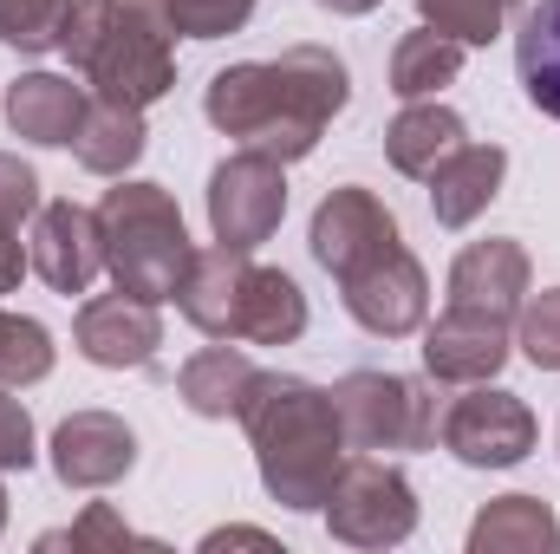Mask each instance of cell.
I'll list each match as a JSON object with an SVG mask.
<instances>
[{
	"label": "cell",
	"mask_w": 560,
	"mask_h": 554,
	"mask_svg": "<svg viewBox=\"0 0 560 554\" xmlns=\"http://www.w3.org/2000/svg\"><path fill=\"white\" fill-rule=\"evenodd\" d=\"M528 293V255L522 242H469L450 268V307H476L495 320H515Z\"/></svg>",
	"instance_id": "obj_17"
},
{
	"label": "cell",
	"mask_w": 560,
	"mask_h": 554,
	"mask_svg": "<svg viewBox=\"0 0 560 554\" xmlns=\"http://www.w3.org/2000/svg\"><path fill=\"white\" fill-rule=\"evenodd\" d=\"M138 463V437L131 424L112 412H79L59 424L52 437V470L66 489H112L125 470Z\"/></svg>",
	"instance_id": "obj_15"
},
{
	"label": "cell",
	"mask_w": 560,
	"mask_h": 554,
	"mask_svg": "<svg viewBox=\"0 0 560 554\" xmlns=\"http://www.w3.org/2000/svg\"><path fill=\"white\" fill-rule=\"evenodd\" d=\"M255 0H170V26L183 39H222L235 26H248Z\"/></svg>",
	"instance_id": "obj_28"
},
{
	"label": "cell",
	"mask_w": 560,
	"mask_h": 554,
	"mask_svg": "<svg viewBox=\"0 0 560 554\" xmlns=\"http://www.w3.org/2000/svg\"><path fill=\"white\" fill-rule=\"evenodd\" d=\"M456 143H463V118H456L450 105H418V99H411V112H398V125L385 131V157H392L405 176H430Z\"/></svg>",
	"instance_id": "obj_22"
},
{
	"label": "cell",
	"mask_w": 560,
	"mask_h": 554,
	"mask_svg": "<svg viewBox=\"0 0 560 554\" xmlns=\"http://www.w3.org/2000/svg\"><path fill=\"white\" fill-rule=\"evenodd\" d=\"M326 522L352 549H392L418 529V496H411L405 470L359 457V463H339V476L326 489Z\"/></svg>",
	"instance_id": "obj_7"
},
{
	"label": "cell",
	"mask_w": 560,
	"mask_h": 554,
	"mask_svg": "<svg viewBox=\"0 0 560 554\" xmlns=\"http://www.w3.org/2000/svg\"><path fill=\"white\" fill-rule=\"evenodd\" d=\"M92 542H112V549H125V542H138L118 516H112V503H92L85 509V522H72V529H59V535H46L39 549H92Z\"/></svg>",
	"instance_id": "obj_31"
},
{
	"label": "cell",
	"mask_w": 560,
	"mask_h": 554,
	"mask_svg": "<svg viewBox=\"0 0 560 554\" xmlns=\"http://www.w3.org/2000/svg\"><path fill=\"white\" fill-rule=\"evenodd\" d=\"M423 26L463 39V46H489L502 33V20L515 13V0H418Z\"/></svg>",
	"instance_id": "obj_26"
},
{
	"label": "cell",
	"mask_w": 560,
	"mask_h": 554,
	"mask_svg": "<svg viewBox=\"0 0 560 554\" xmlns=\"http://www.w3.org/2000/svg\"><path fill=\"white\" fill-rule=\"evenodd\" d=\"M339 287H346V313H352L365 333H378V339H405V333H418L423 326L430 287H423V268L411 262L405 242H398L392 255L365 262L359 275H346Z\"/></svg>",
	"instance_id": "obj_11"
},
{
	"label": "cell",
	"mask_w": 560,
	"mask_h": 554,
	"mask_svg": "<svg viewBox=\"0 0 560 554\" xmlns=\"http://www.w3.org/2000/svg\"><path fill=\"white\" fill-rule=\"evenodd\" d=\"M332 405L352 450H423L436 443V424H443L430 385L398 372H352L332 385Z\"/></svg>",
	"instance_id": "obj_6"
},
{
	"label": "cell",
	"mask_w": 560,
	"mask_h": 554,
	"mask_svg": "<svg viewBox=\"0 0 560 554\" xmlns=\"http://www.w3.org/2000/svg\"><path fill=\"white\" fill-rule=\"evenodd\" d=\"M26 268H33V255L20 249V235H0V293H7V287H20Z\"/></svg>",
	"instance_id": "obj_33"
},
{
	"label": "cell",
	"mask_w": 560,
	"mask_h": 554,
	"mask_svg": "<svg viewBox=\"0 0 560 554\" xmlns=\"http://www.w3.org/2000/svg\"><path fill=\"white\" fill-rule=\"evenodd\" d=\"M319 7H332V13H372L378 0H319Z\"/></svg>",
	"instance_id": "obj_34"
},
{
	"label": "cell",
	"mask_w": 560,
	"mask_h": 554,
	"mask_svg": "<svg viewBox=\"0 0 560 554\" xmlns=\"http://www.w3.org/2000/svg\"><path fill=\"white\" fill-rule=\"evenodd\" d=\"M98 235H105V268L138 300H176L189 280V235L176 216V196L156 183H118L98 203Z\"/></svg>",
	"instance_id": "obj_5"
},
{
	"label": "cell",
	"mask_w": 560,
	"mask_h": 554,
	"mask_svg": "<svg viewBox=\"0 0 560 554\" xmlns=\"http://www.w3.org/2000/svg\"><path fill=\"white\" fill-rule=\"evenodd\" d=\"M143 112L138 105H112V99H92L79 131H72V157L92 170V176H125L143 157Z\"/></svg>",
	"instance_id": "obj_20"
},
{
	"label": "cell",
	"mask_w": 560,
	"mask_h": 554,
	"mask_svg": "<svg viewBox=\"0 0 560 554\" xmlns=\"http://www.w3.org/2000/svg\"><path fill=\"white\" fill-rule=\"evenodd\" d=\"M52 372V333L0 307V385H39Z\"/></svg>",
	"instance_id": "obj_25"
},
{
	"label": "cell",
	"mask_w": 560,
	"mask_h": 554,
	"mask_svg": "<svg viewBox=\"0 0 560 554\" xmlns=\"http://www.w3.org/2000/svg\"><path fill=\"white\" fill-rule=\"evenodd\" d=\"M280 216H287V176H280L275 157L235 150L229 163H215V176H209V222H215L222 249L255 255L280 229Z\"/></svg>",
	"instance_id": "obj_8"
},
{
	"label": "cell",
	"mask_w": 560,
	"mask_h": 554,
	"mask_svg": "<svg viewBox=\"0 0 560 554\" xmlns=\"http://www.w3.org/2000/svg\"><path fill=\"white\" fill-rule=\"evenodd\" d=\"M39 209V176L0 150V235H20V222Z\"/></svg>",
	"instance_id": "obj_30"
},
{
	"label": "cell",
	"mask_w": 560,
	"mask_h": 554,
	"mask_svg": "<svg viewBox=\"0 0 560 554\" xmlns=\"http://www.w3.org/2000/svg\"><path fill=\"white\" fill-rule=\"evenodd\" d=\"M255 385H261V366H255L235 339L202 346V353L183 366V379H176L183 405L196 417H242V405L255 399Z\"/></svg>",
	"instance_id": "obj_18"
},
{
	"label": "cell",
	"mask_w": 560,
	"mask_h": 554,
	"mask_svg": "<svg viewBox=\"0 0 560 554\" xmlns=\"http://www.w3.org/2000/svg\"><path fill=\"white\" fill-rule=\"evenodd\" d=\"M509 359V320L476 313V307H450L430 333H423V366L443 385H489Z\"/></svg>",
	"instance_id": "obj_14"
},
{
	"label": "cell",
	"mask_w": 560,
	"mask_h": 554,
	"mask_svg": "<svg viewBox=\"0 0 560 554\" xmlns=\"http://www.w3.org/2000/svg\"><path fill=\"white\" fill-rule=\"evenodd\" d=\"M502 170H509V150H502V143H456V150L423 176L436 222H443V229H469V222L495 203Z\"/></svg>",
	"instance_id": "obj_16"
},
{
	"label": "cell",
	"mask_w": 560,
	"mask_h": 554,
	"mask_svg": "<svg viewBox=\"0 0 560 554\" xmlns=\"http://www.w3.org/2000/svg\"><path fill=\"white\" fill-rule=\"evenodd\" d=\"M346 59L332 46H287L280 59H248L209 79V125L229 131L242 150H261L275 163L306 157L332 112L346 105Z\"/></svg>",
	"instance_id": "obj_1"
},
{
	"label": "cell",
	"mask_w": 560,
	"mask_h": 554,
	"mask_svg": "<svg viewBox=\"0 0 560 554\" xmlns=\"http://www.w3.org/2000/svg\"><path fill=\"white\" fill-rule=\"evenodd\" d=\"M522 353L541 372H560V287L522 307Z\"/></svg>",
	"instance_id": "obj_29"
},
{
	"label": "cell",
	"mask_w": 560,
	"mask_h": 554,
	"mask_svg": "<svg viewBox=\"0 0 560 554\" xmlns=\"http://www.w3.org/2000/svg\"><path fill=\"white\" fill-rule=\"evenodd\" d=\"M469 549L495 554V549H560V522L535 503V496H502L476 516L469 529Z\"/></svg>",
	"instance_id": "obj_24"
},
{
	"label": "cell",
	"mask_w": 560,
	"mask_h": 554,
	"mask_svg": "<svg viewBox=\"0 0 560 554\" xmlns=\"http://www.w3.org/2000/svg\"><path fill=\"white\" fill-rule=\"evenodd\" d=\"M242 424L255 437L268 496L287 509H326V489L346 463V424H339L332 392L287 379V372H261L255 399L242 405Z\"/></svg>",
	"instance_id": "obj_2"
},
{
	"label": "cell",
	"mask_w": 560,
	"mask_h": 554,
	"mask_svg": "<svg viewBox=\"0 0 560 554\" xmlns=\"http://www.w3.org/2000/svg\"><path fill=\"white\" fill-rule=\"evenodd\" d=\"M33 268L52 293H85L105 268V235H98V209L79 203H46L33 222Z\"/></svg>",
	"instance_id": "obj_12"
},
{
	"label": "cell",
	"mask_w": 560,
	"mask_h": 554,
	"mask_svg": "<svg viewBox=\"0 0 560 554\" xmlns=\"http://www.w3.org/2000/svg\"><path fill=\"white\" fill-rule=\"evenodd\" d=\"M0 522H7V489H0Z\"/></svg>",
	"instance_id": "obj_35"
},
{
	"label": "cell",
	"mask_w": 560,
	"mask_h": 554,
	"mask_svg": "<svg viewBox=\"0 0 560 554\" xmlns=\"http://www.w3.org/2000/svg\"><path fill=\"white\" fill-rule=\"evenodd\" d=\"M515 72H522L528 105L560 125V0L528 7V20L515 33Z\"/></svg>",
	"instance_id": "obj_21"
},
{
	"label": "cell",
	"mask_w": 560,
	"mask_h": 554,
	"mask_svg": "<svg viewBox=\"0 0 560 554\" xmlns=\"http://www.w3.org/2000/svg\"><path fill=\"white\" fill-rule=\"evenodd\" d=\"M392 249H398V222H392V209L372 189L346 183V189H332L319 203V216H313V255H319V268L332 280L359 275L365 262H378Z\"/></svg>",
	"instance_id": "obj_10"
},
{
	"label": "cell",
	"mask_w": 560,
	"mask_h": 554,
	"mask_svg": "<svg viewBox=\"0 0 560 554\" xmlns=\"http://www.w3.org/2000/svg\"><path fill=\"white\" fill-rule=\"evenodd\" d=\"M436 437H443V450H450L456 463H469V470H509V463H522V457L535 450V412H528L515 392L476 385L469 399H456V405L443 412Z\"/></svg>",
	"instance_id": "obj_9"
},
{
	"label": "cell",
	"mask_w": 560,
	"mask_h": 554,
	"mask_svg": "<svg viewBox=\"0 0 560 554\" xmlns=\"http://www.w3.org/2000/svg\"><path fill=\"white\" fill-rule=\"evenodd\" d=\"M183 313L189 326H202L209 339H235V346H287L306 333V293L280 268H261L242 249H215L196 255L183 280Z\"/></svg>",
	"instance_id": "obj_4"
},
{
	"label": "cell",
	"mask_w": 560,
	"mask_h": 554,
	"mask_svg": "<svg viewBox=\"0 0 560 554\" xmlns=\"http://www.w3.org/2000/svg\"><path fill=\"white\" fill-rule=\"evenodd\" d=\"M170 33V0H79L59 33V53L85 72L98 99L143 112L176 85Z\"/></svg>",
	"instance_id": "obj_3"
},
{
	"label": "cell",
	"mask_w": 560,
	"mask_h": 554,
	"mask_svg": "<svg viewBox=\"0 0 560 554\" xmlns=\"http://www.w3.org/2000/svg\"><path fill=\"white\" fill-rule=\"evenodd\" d=\"M26 463H33V417L0 385V470H26Z\"/></svg>",
	"instance_id": "obj_32"
},
{
	"label": "cell",
	"mask_w": 560,
	"mask_h": 554,
	"mask_svg": "<svg viewBox=\"0 0 560 554\" xmlns=\"http://www.w3.org/2000/svg\"><path fill=\"white\" fill-rule=\"evenodd\" d=\"M72 7L79 0H0V39L20 53H46V46H59Z\"/></svg>",
	"instance_id": "obj_27"
},
{
	"label": "cell",
	"mask_w": 560,
	"mask_h": 554,
	"mask_svg": "<svg viewBox=\"0 0 560 554\" xmlns=\"http://www.w3.org/2000/svg\"><path fill=\"white\" fill-rule=\"evenodd\" d=\"M72 339H79V353H85L92 366H112V372H125V366H150L156 346H163L156 300H138V293H125V287L105 293V300H85Z\"/></svg>",
	"instance_id": "obj_13"
},
{
	"label": "cell",
	"mask_w": 560,
	"mask_h": 554,
	"mask_svg": "<svg viewBox=\"0 0 560 554\" xmlns=\"http://www.w3.org/2000/svg\"><path fill=\"white\" fill-rule=\"evenodd\" d=\"M456 72H463V39H450V33H436V26L405 33L398 53H392V92H398V99H430V92H443Z\"/></svg>",
	"instance_id": "obj_23"
},
{
	"label": "cell",
	"mask_w": 560,
	"mask_h": 554,
	"mask_svg": "<svg viewBox=\"0 0 560 554\" xmlns=\"http://www.w3.org/2000/svg\"><path fill=\"white\" fill-rule=\"evenodd\" d=\"M85 105H92L85 85H72V79H59V72H26V79L7 92V125L33 143H72Z\"/></svg>",
	"instance_id": "obj_19"
}]
</instances>
